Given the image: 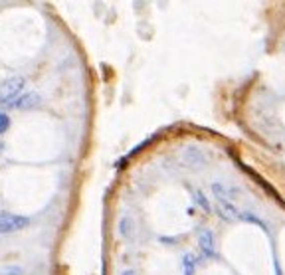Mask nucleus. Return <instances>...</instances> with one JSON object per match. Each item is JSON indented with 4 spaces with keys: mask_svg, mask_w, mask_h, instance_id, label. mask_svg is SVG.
Here are the masks:
<instances>
[{
    "mask_svg": "<svg viewBox=\"0 0 285 275\" xmlns=\"http://www.w3.org/2000/svg\"><path fill=\"white\" fill-rule=\"evenodd\" d=\"M24 83H26V81H24L22 75H14V77L4 79V81L0 83V105H2V103H8L10 99H14V97L22 91Z\"/></svg>",
    "mask_w": 285,
    "mask_h": 275,
    "instance_id": "obj_1",
    "label": "nucleus"
},
{
    "mask_svg": "<svg viewBox=\"0 0 285 275\" xmlns=\"http://www.w3.org/2000/svg\"><path fill=\"white\" fill-rule=\"evenodd\" d=\"M28 224H30V220L26 216L2 212L0 214V234H12V232H18V230H24Z\"/></svg>",
    "mask_w": 285,
    "mask_h": 275,
    "instance_id": "obj_2",
    "label": "nucleus"
},
{
    "mask_svg": "<svg viewBox=\"0 0 285 275\" xmlns=\"http://www.w3.org/2000/svg\"><path fill=\"white\" fill-rule=\"evenodd\" d=\"M38 103H40V95H38V93H26V95L18 97V101L12 103V105L18 107V109H28V107H34V105H38Z\"/></svg>",
    "mask_w": 285,
    "mask_h": 275,
    "instance_id": "obj_3",
    "label": "nucleus"
},
{
    "mask_svg": "<svg viewBox=\"0 0 285 275\" xmlns=\"http://www.w3.org/2000/svg\"><path fill=\"white\" fill-rule=\"evenodd\" d=\"M200 244H202V250L206 252V254H212V234H208V232H204L202 236H200Z\"/></svg>",
    "mask_w": 285,
    "mask_h": 275,
    "instance_id": "obj_4",
    "label": "nucleus"
},
{
    "mask_svg": "<svg viewBox=\"0 0 285 275\" xmlns=\"http://www.w3.org/2000/svg\"><path fill=\"white\" fill-rule=\"evenodd\" d=\"M10 127V117L6 113H0V135H4Z\"/></svg>",
    "mask_w": 285,
    "mask_h": 275,
    "instance_id": "obj_5",
    "label": "nucleus"
},
{
    "mask_svg": "<svg viewBox=\"0 0 285 275\" xmlns=\"http://www.w3.org/2000/svg\"><path fill=\"white\" fill-rule=\"evenodd\" d=\"M0 275H22V270L20 268H4V270H0Z\"/></svg>",
    "mask_w": 285,
    "mask_h": 275,
    "instance_id": "obj_6",
    "label": "nucleus"
}]
</instances>
